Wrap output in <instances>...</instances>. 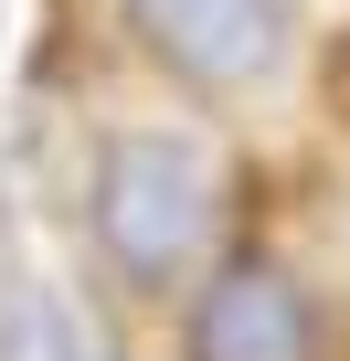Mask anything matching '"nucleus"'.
I'll return each instance as SVG.
<instances>
[{
	"label": "nucleus",
	"mask_w": 350,
	"mask_h": 361,
	"mask_svg": "<svg viewBox=\"0 0 350 361\" xmlns=\"http://www.w3.org/2000/svg\"><path fill=\"white\" fill-rule=\"evenodd\" d=\"M127 32L202 96L265 85L287 54V0H127Z\"/></svg>",
	"instance_id": "f03ea898"
},
{
	"label": "nucleus",
	"mask_w": 350,
	"mask_h": 361,
	"mask_svg": "<svg viewBox=\"0 0 350 361\" xmlns=\"http://www.w3.org/2000/svg\"><path fill=\"white\" fill-rule=\"evenodd\" d=\"M181 361H318V308L276 255H234L192 319H181Z\"/></svg>",
	"instance_id": "7ed1b4c3"
},
{
	"label": "nucleus",
	"mask_w": 350,
	"mask_h": 361,
	"mask_svg": "<svg viewBox=\"0 0 350 361\" xmlns=\"http://www.w3.org/2000/svg\"><path fill=\"white\" fill-rule=\"evenodd\" d=\"M85 224H96V255L127 287L170 298L192 276L202 234H213V170H202V149L170 138V128H117L96 149V180H85Z\"/></svg>",
	"instance_id": "f257e3e1"
}]
</instances>
